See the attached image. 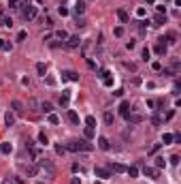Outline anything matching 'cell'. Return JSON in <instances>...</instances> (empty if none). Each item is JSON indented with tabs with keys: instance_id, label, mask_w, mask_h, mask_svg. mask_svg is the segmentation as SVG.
<instances>
[{
	"instance_id": "7a4b0ae2",
	"label": "cell",
	"mask_w": 181,
	"mask_h": 184,
	"mask_svg": "<svg viewBox=\"0 0 181 184\" xmlns=\"http://www.w3.org/2000/svg\"><path fill=\"white\" fill-rule=\"evenodd\" d=\"M24 7V11H21V15H24V20H28V22H32L34 17H36V7H32L30 2H26V4H21Z\"/></svg>"
},
{
	"instance_id": "74e56055",
	"label": "cell",
	"mask_w": 181,
	"mask_h": 184,
	"mask_svg": "<svg viewBox=\"0 0 181 184\" xmlns=\"http://www.w3.org/2000/svg\"><path fill=\"white\" fill-rule=\"evenodd\" d=\"M124 69H128V71H137V64H134V62H124Z\"/></svg>"
},
{
	"instance_id": "cb8c5ba5",
	"label": "cell",
	"mask_w": 181,
	"mask_h": 184,
	"mask_svg": "<svg viewBox=\"0 0 181 184\" xmlns=\"http://www.w3.org/2000/svg\"><path fill=\"white\" fill-rule=\"evenodd\" d=\"M166 43H168V45H175V43H177V34H175V32H168V34H166Z\"/></svg>"
},
{
	"instance_id": "ac0fdd59",
	"label": "cell",
	"mask_w": 181,
	"mask_h": 184,
	"mask_svg": "<svg viewBox=\"0 0 181 184\" xmlns=\"http://www.w3.org/2000/svg\"><path fill=\"white\" fill-rule=\"evenodd\" d=\"M26 173H28L30 178H34L36 173H39V165H28V167H26Z\"/></svg>"
},
{
	"instance_id": "4316f807",
	"label": "cell",
	"mask_w": 181,
	"mask_h": 184,
	"mask_svg": "<svg viewBox=\"0 0 181 184\" xmlns=\"http://www.w3.org/2000/svg\"><path fill=\"white\" fill-rule=\"evenodd\" d=\"M126 173H128L130 178H137V176H139V169H137V167H126Z\"/></svg>"
},
{
	"instance_id": "7c38bea8",
	"label": "cell",
	"mask_w": 181,
	"mask_h": 184,
	"mask_svg": "<svg viewBox=\"0 0 181 184\" xmlns=\"http://www.w3.org/2000/svg\"><path fill=\"white\" fill-rule=\"evenodd\" d=\"M143 171H145V176H149V178H158L160 176V169H156V167H145Z\"/></svg>"
},
{
	"instance_id": "d590c367",
	"label": "cell",
	"mask_w": 181,
	"mask_h": 184,
	"mask_svg": "<svg viewBox=\"0 0 181 184\" xmlns=\"http://www.w3.org/2000/svg\"><path fill=\"white\" fill-rule=\"evenodd\" d=\"M39 141H41L43 146H47V143H49V139H47V135H45V133H39Z\"/></svg>"
},
{
	"instance_id": "9a60e30c",
	"label": "cell",
	"mask_w": 181,
	"mask_h": 184,
	"mask_svg": "<svg viewBox=\"0 0 181 184\" xmlns=\"http://www.w3.org/2000/svg\"><path fill=\"white\" fill-rule=\"evenodd\" d=\"M162 24H166V15L164 13H158L156 17H153V26H162Z\"/></svg>"
},
{
	"instance_id": "836d02e7",
	"label": "cell",
	"mask_w": 181,
	"mask_h": 184,
	"mask_svg": "<svg viewBox=\"0 0 181 184\" xmlns=\"http://www.w3.org/2000/svg\"><path fill=\"white\" fill-rule=\"evenodd\" d=\"M47 116H49V124H60V118L56 114H47Z\"/></svg>"
},
{
	"instance_id": "d6a6232c",
	"label": "cell",
	"mask_w": 181,
	"mask_h": 184,
	"mask_svg": "<svg viewBox=\"0 0 181 184\" xmlns=\"http://www.w3.org/2000/svg\"><path fill=\"white\" fill-rule=\"evenodd\" d=\"M56 36H58V39H62V41H66V39H68V32H66V30H58Z\"/></svg>"
},
{
	"instance_id": "f5cc1de1",
	"label": "cell",
	"mask_w": 181,
	"mask_h": 184,
	"mask_svg": "<svg viewBox=\"0 0 181 184\" xmlns=\"http://www.w3.org/2000/svg\"><path fill=\"white\" fill-rule=\"evenodd\" d=\"M2 20H4V13H2V11H0V24H2Z\"/></svg>"
},
{
	"instance_id": "816d5d0a",
	"label": "cell",
	"mask_w": 181,
	"mask_h": 184,
	"mask_svg": "<svg viewBox=\"0 0 181 184\" xmlns=\"http://www.w3.org/2000/svg\"><path fill=\"white\" fill-rule=\"evenodd\" d=\"M70 184H81V178H72V180H70Z\"/></svg>"
},
{
	"instance_id": "e575fe53",
	"label": "cell",
	"mask_w": 181,
	"mask_h": 184,
	"mask_svg": "<svg viewBox=\"0 0 181 184\" xmlns=\"http://www.w3.org/2000/svg\"><path fill=\"white\" fill-rule=\"evenodd\" d=\"M85 124L94 128V124H96V118H94V116H87V118H85Z\"/></svg>"
},
{
	"instance_id": "484cf974",
	"label": "cell",
	"mask_w": 181,
	"mask_h": 184,
	"mask_svg": "<svg viewBox=\"0 0 181 184\" xmlns=\"http://www.w3.org/2000/svg\"><path fill=\"white\" fill-rule=\"evenodd\" d=\"M83 135H85V139H92V137H94L96 133H94V128H92V126H85V131H83Z\"/></svg>"
},
{
	"instance_id": "b9f144b4",
	"label": "cell",
	"mask_w": 181,
	"mask_h": 184,
	"mask_svg": "<svg viewBox=\"0 0 181 184\" xmlns=\"http://www.w3.org/2000/svg\"><path fill=\"white\" fill-rule=\"evenodd\" d=\"M168 161H170V165H179V156H177V154H173Z\"/></svg>"
},
{
	"instance_id": "52a82bcc",
	"label": "cell",
	"mask_w": 181,
	"mask_h": 184,
	"mask_svg": "<svg viewBox=\"0 0 181 184\" xmlns=\"http://www.w3.org/2000/svg\"><path fill=\"white\" fill-rule=\"evenodd\" d=\"M94 173H96V178H102V180L111 178V171L104 169V167H96V169H94Z\"/></svg>"
},
{
	"instance_id": "7402d4cb",
	"label": "cell",
	"mask_w": 181,
	"mask_h": 184,
	"mask_svg": "<svg viewBox=\"0 0 181 184\" xmlns=\"http://www.w3.org/2000/svg\"><path fill=\"white\" fill-rule=\"evenodd\" d=\"M0 152H2V154H11L13 152V146L11 143H2V146H0Z\"/></svg>"
},
{
	"instance_id": "7bdbcfd3",
	"label": "cell",
	"mask_w": 181,
	"mask_h": 184,
	"mask_svg": "<svg viewBox=\"0 0 181 184\" xmlns=\"http://www.w3.org/2000/svg\"><path fill=\"white\" fill-rule=\"evenodd\" d=\"M58 13L64 17V15H68V9H66V7H60V9H58Z\"/></svg>"
},
{
	"instance_id": "277c9868",
	"label": "cell",
	"mask_w": 181,
	"mask_h": 184,
	"mask_svg": "<svg viewBox=\"0 0 181 184\" xmlns=\"http://www.w3.org/2000/svg\"><path fill=\"white\" fill-rule=\"evenodd\" d=\"M79 45H81L79 34H72V36H68V39H66V47H70V49H77Z\"/></svg>"
},
{
	"instance_id": "c3c4849f",
	"label": "cell",
	"mask_w": 181,
	"mask_h": 184,
	"mask_svg": "<svg viewBox=\"0 0 181 184\" xmlns=\"http://www.w3.org/2000/svg\"><path fill=\"white\" fill-rule=\"evenodd\" d=\"M24 39H26V30H21L19 34H17V41H24Z\"/></svg>"
},
{
	"instance_id": "bcb514c9",
	"label": "cell",
	"mask_w": 181,
	"mask_h": 184,
	"mask_svg": "<svg viewBox=\"0 0 181 184\" xmlns=\"http://www.w3.org/2000/svg\"><path fill=\"white\" fill-rule=\"evenodd\" d=\"M124 34V28H122V26H117V28H115V36H122Z\"/></svg>"
},
{
	"instance_id": "f907efd6",
	"label": "cell",
	"mask_w": 181,
	"mask_h": 184,
	"mask_svg": "<svg viewBox=\"0 0 181 184\" xmlns=\"http://www.w3.org/2000/svg\"><path fill=\"white\" fill-rule=\"evenodd\" d=\"M134 45H137L134 41H128V43H126V47H128V49H134Z\"/></svg>"
},
{
	"instance_id": "30bf717a",
	"label": "cell",
	"mask_w": 181,
	"mask_h": 184,
	"mask_svg": "<svg viewBox=\"0 0 181 184\" xmlns=\"http://www.w3.org/2000/svg\"><path fill=\"white\" fill-rule=\"evenodd\" d=\"M156 54H158V56H166V43H164V39H160V43L156 45Z\"/></svg>"
},
{
	"instance_id": "8d00e7d4",
	"label": "cell",
	"mask_w": 181,
	"mask_h": 184,
	"mask_svg": "<svg viewBox=\"0 0 181 184\" xmlns=\"http://www.w3.org/2000/svg\"><path fill=\"white\" fill-rule=\"evenodd\" d=\"M21 2H24V0H9V7H11V9H17Z\"/></svg>"
},
{
	"instance_id": "1f68e13d",
	"label": "cell",
	"mask_w": 181,
	"mask_h": 184,
	"mask_svg": "<svg viewBox=\"0 0 181 184\" xmlns=\"http://www.w3.org/2000/svg\"><path fill=\"white\" fill-rule=\"evenodd\" d=\"M0 49L9 51V49H11V43H9V41H4V39H0Z\"/></svg>"
},
{
	"instance_id": "3957f363",
	"label": "cell",
	"mask_w": 181,
	"mask_h": 184,
	"mask_svg": "<svg viewBox=\"0 0 181 184\" xmlns=\"http://www.w3.org/2000/svg\"><path fill=\"white\" fill-rule=\"evenodd\" d=\"M39 167H41V169H47V173H49V176H56V167H53V165H51L47 159L39 161Z\"/></svg>"
},
{
	"instance_id": "f6af8a7d",
	"label": "cell",
	"mask_w": 181,
	"mask_h": 184,
	"mask_svg": "<svg viewBox=\"0 0 181 184\" xmlns=\"http://www.w3.org/2000/svg\"><path fill=\"white\" fill-rule=\"evenodd\" d=\"M56 152H58V154H64L66 148H64V146H56Z\"/></svg>"
},
{
	"instance_id": "60d3db41",
	"label": "cell",
	"mask_w": 181,
	"mask_h": 184,
	"mask_svg": "<svg viewBox=\"0 0 181 184\" xmlns=\"http://www.w3.org/2000/svg\"><path fill=\"white\" fill-rule=\"evenodd\" d=\"M149 56H151V51H149L147 47H145V49H143V60L147 62V60H149Z\"/></svg>"
},
{
	"instance_id": "8992f818",
	"label": "cell",
	"mask_w": 181,
	"mask_h": 184,
	"mask_svg": "<svg viewBox=\"0 0 181 184\" xmlns=\"http://www.w3.org/2000/svg\"><path fill=\"white\" fill-rule=\"evenodd\" d=\"M62 79H68V81H79V73H77V71H64V73H62Z\"/></svg>"
},
{
	"instance_id": "ba28073f",
	"label": "cell",
	"mask_w": 181,
	"mask_h": 184,
	"mask_svg": "<svg viewBox=\"0 0 181 184\" xmlns=\"http://www.w3.org/2000/svg\"><path fill=\"white\" fill-rule=\"evenodd\" d=\"M128 120V124H139V122H143V116L141 114H134V112H130V116L126 118Z\"/></svg>"
},
{
	"instance_id": "ab89813d",
	"label": "cell",
	"mask_w": 181,
	"mask_h": 184,
	"mask_svg": "<svg viewBox=\"0 0 181 184\" xmlns=\"http://www.w3.org/2000/svg\"><path fill=\"white\" fill-rule=\"evenodd\" d=\"M43 24L47 26V28H51V26H53V20H51V17H43Z\"/></svg>"
},
{
	"instance_id": "db71d44e",
	"label": "cell",
	"mask_w": 181,
	"mask_h": 184,
	"mask_svg": "<svg viewBox=\"0 0 181 184\" xmlns=\"http://www.w3.org/2000/svg\"><path fill=\"white\" fill-rule=\"evenodd\" d=\"M145 2H147V4H153V2H156V0H145Z\"/></svg>"
},
{
	"instance_id": "8fae6325",
	"label": "cell",
	"mask_w": 181,
	"mask_h": 184,
	"mask_svg": "<svg viewBox=\"0 0 181 184\" xmlns=\"http://www.w3.org/2000/svg\"><path fill=\"white\" fill-rule=\"evenodd\" d=\"M109 171H117V173H126V167L122 163H111L109 165Z\"/></svg>"
},
{
	"instance_id": "f1b7e54d",
	"label": "cell",
	"mask_w": 181,
	"mask_h": 184,
	"mask_svg": "<svg viewBox=\"0 0 181 184\" xmlns=\"http://www.w3.org/2000/svg\"><path fill=\"white\" fill-rule=\"evenodd\" d=\"M113 120H115V116H113L111 112H104V122H107L109 126H111V124H113Z\"/></svg>"
},
{
	"instance_id": "681fc988",
	"label": "cell",
	"mask_w": 181,
	"mask_h": 184,
	"mask_svg": "<svg viewBox=\"0 0 181 184\" xmlns=\"http://www.w3.org/2000/svg\"><path fill=\"white\" fill-rule=\"evenodd\" d=\"M87 67H89V69H96V62H94V60H89V58H87Z\"/></svg>"
},
{
	"instance_id": "44dd1931",
	"label": "cell",
	"mask_w": 181,
	"mask_h": 184,
	"mask_svg": "<svg viewBox=\"0 0 181 184\" xmlns=\"http://www.w3.org/2000/svg\"><path fill=\"white\" fill-rule=\"evenodd\" d=\"M36 73H39V75H47V67H45V64L43 62H39V64H36Z\"/></svg>"
},
{
	"instance_id": "2e32d148",
	"label": "cell",
	"mask_w": 181,
	"mask_h": 184,
	"mask_svg": "<svg viewBox=\"0 0 181 184\" xmlns=\"http://www.w3.org/2000/svg\"><path fill=\"white\" fill-rule=\"evenodd\" d=\"M11 107H13V112H15V114H24V103H21V101H13Z\"/></svg>"
},
{
	"instance_id": "f35d334b",
	"label": "cell",
	"mask_w": 181,
	"mask_h": 184,
	"mask_svg": "<svg viewBox=\"0 0 181 184\" xmlns=\"http://www.w3.org/2000/svg\"><path fill=\"white\" fill-rule=\"evenodd\" d=\"M151 122L156 124V126H160L162 124V116H151Z\"/></svg>"
},
{
	"instance_id": "603a6c76",
	"label": "cell",
	"mask_w": 181,
	"mask_h": 184,
	"mask_svg": "<svg viewBox=\"0 0 181 184\" xmlns=\"http://www.w3.org/2000/svg\"><path fill=\"white\" fill-rule=\"evenodd\" d=\"M75 13H77V15H83V13H85V4H83V2H77V4H75Z\"/></svg>"
},
{
	"instance_id": "7dc6e473",
	"label": "cell",
	"mask_w": 181,
	"mask_h": 184,
	"mask_svg": "<svg viewBox=\"0 0 181 184\" xmlns=\"http://www.w3.org/2000/svg\"><path fill=\"white\" fill-rule=\"evenodd\" d=\"M151 69H153V71H160V69H162V64H160V62H153V64H151Z\"/></svg>"
},
{
	"instance_id": "e0dca14e",
	"label": "cell",
	"mask_w": 181,
	"mask_h": 184,
	"mask_svg": "<svg viewBox=\"0 0 181 184\" xmlns=\"http://www.w3.org/2000/svg\"><path fill=\"white\" fill-rule=\"evenodd\" d=\"M66 118H68V122H72V124H79V116H77V112H72V109H68Z\"/></svg>"
},
{
	"instance_id": "d4e9b609",
	"label": "cell",
	"mask_w": 181,
	"mask_h": 184,
	"mask_svg": "<svg viewBox=\"0 0 181 184\" xmlns=\"http://www.w3.org/2000/svg\"><path fill=\"white\" fill-rule=\"evenodd\" d=\"M117 17H119L122 22H128V20H130V17H128V13H126L124 9H117Z\"/></svg>"
},
{
	"instance_id": "ffe728a7",
	"label": "cell",
	"mask_w": 181,
	"mask_h": 184,
	"mask_svg": "<svg viewBox=\"0 0 181 184\" xmlns=\"http://www.w3.org/2000/svg\"><path fill=\"white\" fill-rule=\"evenodd\" d=\"M4 122H6V126H13V124H15V116H13L11 112H6V116H4Z\"/></svg>"
},
{
	"instance_id": "f546056e",
	"label": "cell",
	"mask_w": 181,
	"mask_h": 184,
	"mask_svg": "<svg viewBox=\"0 0 181 184\" xmlns=\"http://www.w3.org/2000/svg\"><path fill=\"white\" fill-rule=\"evenodd\" d=\"M173 139H175V135L164 133V137H162V143H173Z\"/></svg>"
},
{
	"instance_id": "5bb4252c",
	"label": "cell",
	"mask_w": 181,
	"mask_h": 184,
	"mask_svg": "<svg viewBox=\"0 0 181 184\" xmlns=\"http://www.w3.org/2000/svg\"><path fill=\"white\" fill-rule=\"evenodd\" d=\"M98 148H100V150H109V148H111V143H109L107 137H98Z\"/></svg>"
},
{
	"instance_id": "4dcf8cb0",
	"label": "cell",
	"mask_w": 181,
	"mask_h": 184,
	"mask_svg": "<svg viewBox=\"0 0 181 184\" xmlns=\"http://www.w3.org/2000/svg\"><path fill=\"white\" fill-rule=\"evenodd\" d=\"M162 167H166V161L162 159V156H158L156 159V169H162Z\"/></svg>"
},
{
	"instance_id": "4fadbf2b",
	"label": "cell",
	"mask_w": 181,
	"mask_h": 184,
	"mask_svg": "<svg viewBox=\"0 0 181 184\" xmlns=\"http://www.w3.org/2000/svg\"><path fill=\"white\" fill-rule=\"evenodd\" d=\"M68 101H70V94H68V90H64L60 94V105L62 107H68Z\"/></svg>"
},
{
	"instance_id": "83f0119b",
	"label": "cell",
	"mask_w": 181,
	"mask_h": 184,
	"mask_svg": "<svg viewBox=\"0 0 181 184\" xmlns=\"http://www.w3.org/2000/svg\"><path fill=\"white\" fill-rule=\"evenodd\" d=\"M28 105H30V107L34 109V112H39V109H41V103H39L36 99H30V101H28Z\"/></svg>"
},
{
	"instance_id": "ee69618b",
	"label": "cell",
	"mask_w": 181,
	"mask_h": 184,
	"mask_svg": "<svg viewBox=\"0 0 181 184\" xmlns=\"http://www.w3.org/2000/svg\"><path fill=\"white\" fill-rule=\"evenodd\" d=\"M2 24L6 26V28H11V26H13V22H11V20H9V17H4V20H2Z\"/></svg>"
},
{
	"instance_id": "5b68a950",
	"label": "cell",
	"mask_w": 181,
	"mask_h": 184,
	"mask_svg": "<svg viewBox=\"0 0 181 184\" xmlns=\"http://www.w3.org/2000/svg\"><path fill=\"white\" fill-rule=\"evenodd\" d=\"M130 112H132L130 103H128V101H122V105H119V116H122V118H128Z\"/></svg>"
},
{
	"instance_id": "9c48e42d",
	"label": "cell",
	"mask_w": 181,
	"mask_h": 184,
	"mask_svg": "<svg viewBox=\"0 0 181 184\" xmlns=\"http://www.w3.org/2000/svg\"><path fill=\"white\" fill-rule=\"evenodd\" d=\"M26 148H28L30 150V156H32V159H39V150H36V146H34V141H26Z\"/></svg>"
},
{
	"instance_id": "d6986e66",
	"label": "cell",
	"mask_w": 181,
	"mask_h": 184,
	"mask_svg": "<svg viewBox=\"0 0 181 184\" xmlns=\"http://www.w3.org/2000/svg\"><path fill=\"white\" fill-rule=\"evenodd\" d=\"M41 112H45V114H51V112H53L51 103H47V101H43V103H41Z\"/></svg>"
},
{
	"instance_id": "6da1fadb",
	"label": "cell",
	"mask_w": 181,
	"mask_h": 184,
	"mask_svg": "<svg viewBox=\"0 0 181 184\" xmlns=\"http://www.w3.org/2000/svg\"><path fill=\"white\" fill-rule=\"evenodd\" d=\"M66 148H68L70 152H92V150H94V146L89 143L87 139H79V141H70Z\"/></svg>"
}]
</instances>
